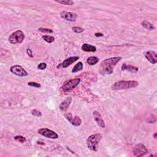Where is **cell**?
<instances>
[{
    "label": "cell",
    "instance_id": "6da1fadb",
    "mask_svg": "<svg viewBox=\"0 0 157 157\" xmlns=\"http://www.w3.org/2000/svg\"><path fill=\"white\" fill-rule=\"evenodd\" d=\"M121 60L120 57L107 58L102 61L100 64L99 72L101 74H111L114 72V68Z\"/></svg>",
    "mask_w": 157,
    "mask_h": 157
},
{
    "label": "cell",
    "instance_id": "7a4b0ae2",
    "mask_svg": "<svg viewBox=\"0 0 157 157\" xmlns=\"http://www.w3.org/2000/svg\"><path fill=\"white\" fill-rule=\"evenodd\" d=\"M139 83L135 80H120L116 82L112 86V89L114 90H126L137 87Z\"/></svg>",
    "mask_w": 157,
    "mask_h": 157
},
{
    "label": "cell",
    "instance_id": "3957f363",
    "mask_svg": "<svg viewBox=\"0 0 157 157\" xmlns=\"http://www.w3.org/2000/svg\"><path fill=\"white\" fill-rule=\"evenodd\" d=\"M101 138H102V136L99 133L90 136L87 139V145L88 148L92 151H97L98 145L101 139Z\"/></svg>",
    "mask_w": 157,
    "mask_h": 157
},
{
    "label": "cell",
    "instance_id": "277c9868",
    "mask_svg": "<svg viewBox=\"0 0 157 157\" xmlns=\"http://www.w3.org/2000/svg\"><path fill=\"white\" fill-rule=\"evenodd\" d=\"M81 79L80 78H75L69 80L65 82L62 86V90L64 92H71L74 88H76L80 83Z\"/></svg>",
    "mask_w": 157,
    "mask_h": 157
},
{
    "label": "cell",
    "instance_id": "5b68a950",
    "mask_svg": "<svg viewBox=\"0 0 157 157\" xmlns=\"http://www.w3.org/2000/svg\"><path fill=\"white\" fill-rule=\"evenodd\" d=\"M25 39V34L21 30L12 33L9 37V41L12 44L22 43Z\"/></svg>",
    "mask_w": 157,
    "mask_h": 157
},
{
    "label": "cell",
    "instance_id": "8992f818",
    "mask_svg": "<svg viewBox=\"0 0 157 157\" xmlns=\"http://www.w3.org/2000/svg\"><path fill=\"white\" fill-rule=\"evenodd\" d=\"M38 132L39 134L42 135L44 137L47 138H50V139H57L58 138V135L57 133H55V131L49 130L48 128H40L38 130Z\"/></svg>",
    "mask_w": 157,
    "mask_h": 157
},
{
    "label": "cell",
    "instance_id": "52a82bcc",
    "mask_svg": "<svg viewBox=\"0 0 157 157\" xmlns=\"http://www.w3.org/2000/svg\"><path fill=\"white\" fill-rule=\"evenodd\" d=\"M133 152L135 156H143L148 153V150L144 144H139L134 147Z\"/></svg>",
    "mask_w": 157,
    "mask_h": 157
},
{
    "label": "cell",
    "instance_id": "ba28073f",
    "mask_svg": "<svg viewBox=\"0 0 157 157\" xmlns=\"http://www.w3.org/2000/svg\"><path fill=\"white\" fill-rule=\"evenodd\" d=\"M10 70H11V72L12 73L19 77H26L28 75L26 70L20 65H14L11 67Z\"/></svg>",
    "mask_w": 157,
    "mask_h": 157
},
{
    "label": "cell",
    "instance_id": "9c48e42d",
    "mask_svg": "<svg viewBox=\"0 0 157 157\" xmlns=\"http://www.w3.org/2000/svg\"><path fill=\"white\" fill-rule=\"evenodd\" d=\"M64 117L67 119L73 125L75 126H79L82 123V120L78 116H73L70 112L65 113L64 114Z\"/></svg>",
    "mask_w": 157,
    "mask_h": 157
},
{
    "label": "cell",
    "instance_id": "30bf717a",
    "mask_svg": "<svg viewBox=\"0 0 157 157\" xmlns=\"http://www.w3.org/2000/svg\"><path fill=\"white\" fill-rule=\"evenodd\" d=\"M60 16L67 21L69 22H75L78 17L76 14L67 11H62L60 13Z\"/></svg>",
    "mask_w": 157,
    "mask_h": 157
},
{
    "label": "cell",
    "instance_id": "8fae6325",
    "mask_svg": "<svg viewBox=\"0 0 157 157\" xmlns=\"http://www.w3.org/2000/svg\"><path fill=\"white\" fill-rule=\"evenodd\" d=\"M144 56L151 64H155L156 63L157 54L154 50H149V51L145 52Z\"/></svg>",
    "mask_w": 157,
    "mask_h": 157
},
{
    "label": "cell",
    "instance_id": "7c38bea8",
    "mask_svg": "<svg viewBox=\"0 0 157 157\" xmlns=\"http://www.w3.org/2000/svg\"><path fill=\"white\" fill-rule=\"evenodd\" d=\"M93 116L95 121H96V123H97V125L99 126V127L104 128H105V123L102 117V116L100 114V113L98 112V111L95 110L93 112Z\"/></svg>",
    "mask_w": 157,
    "mask_h": 157
},
{
    "label": "cell",
    "instance_id": "4fadbf2b",
    "mask_svg": "<svg viewBox=\"0 0 157 157\" xmlns=\"http://www.w3.org/2000/svg\"><path fill=\"white\" fill-rule=\"evenodd\" d=\"M79 59V57H69L68 58H67L66 60H64L63 63H62V67L63 68H68L69 66H70L71 64H72L73 63H74L75 62H76V61Z\"/></svg>",
    "mask_w": 157,
    "mask_h": 157
},
{
    "label": "cell",
    "instance_id": "5bb4252c",
    "mask_svg": "<svg viewBox=\"0 0 157 157\" xmlns=\"http://www.w3.org/2000/svg\"><path fill=\"white\" fill-rule=\"evenodd\" d=\"M71 101H72L71 97H68L67 99H65L63 102L60 104L59 106L60 110L63 111V112L67 111L69 108V106H70L71 103Z\"/></svg>",
    "mask_w": 157,
    "mask_h": 157
},
{
    "label": "cell",
    "instance_id": "9a60e30c",
    "mask_svg": "<svg viewBox=\"0 0 157 157\" xmlns=\"http://www.w3.org/2000/svg\"><path fill=\"white\" fill-rule=\"evenodd\" d=\"M121 69L123 71H130V73L134 74L137 73L138 71V68L135 67L132 65L127 64L126 63H123L122 66H121Z\"/></svg>",
    "mask_w": 157,
    "mask_h": 157
},
{
    "label": "cell",
    "instance_id": "2e32d148",
    "mask_svg": "<svg viewBox=\"0 0 157 157\" xmlns=\"http://www.w3.org/2000/svg\"><path fill=\"white\" fill-rule=\"evenodd\" d=\"M82 50L87 52H95L97 51V48L90 44H84L82 45Z\"/></svg>",
    "mask_w": 157,
    "mask_h": 157
},
{
    "label": "cell",
    "instance_id": "e0dca14e",
    "mask_svg": "<svg viewBox=\"0 0 157 157\" xmlns=\"http://www.w3.org/2000/svg\"><path fill=\"white\" fill-rule=\"evenodd\" d=\"M141 25L144 28L149 30H153L155 28L152 24L150 23L149 22L147 21V20H144V21L141 23Z\"/></svg>",
    "mask_w": 157,
    "mask_h": 157
},
{
    "label": "cell",
    "instance_id": "ac0fdd59",
    "mask_svg": "<svg viewBox=\"0 0 157 157\" xmlns=\"http://www.w3.org/2000/svg\"><path fill=\"white\" fill-rule=\"evenodd\" d=\"M83 67H84V65H83L82 62H79L77 64L75 65V67L72 69L71 71L72 73H76L77 72L80 71H82L83 69Z\"/></svg>",
    "mask_w": 157,
    "mask_h": 157
},
{
    "label": "cell",
    "instance_id": "d6986e66",
    "mask_svg": "<svg viewBox=\"0 0 157 157\" xmlns=\"http://www.w3.org/2000/svg\"><path fill=\"white\" fill-rule=\"evenodd\" d=\"M98 62H99V58L97 57H93V56L90 57L87 59V63L91 66H93L96 64H97Z\"/></svg>",
    "mask_w": 157,
    "mask_h": 157
},
{
    "label": "cell",
    "instance_id": "ffe728a7",
    "mask_svg": "<svg viewBox=\"0 0 157 157\" xmlns=\"http://www.w3.org/2000/svg\"><path fill=\"white\" fill-rule=\"evenodd\" d=\"M43 39L45 40V41H46L48 43H52L53 42H54L55 40V38L51 36H49V35H43L42 36Z\"/></svg>",
    "mask_w": 157,
    "mask_h": 157
},
{
    "label": "cell",
    "instance_id": "44dd1931",
    "mask_svg": "<svg viewBox=\"0 0 157 157\" xmlns=\"http://www.w3.org/2000/svg\"><path fill=\"white\" fill-rule=\"evenodd\" d=\"M56 2L64 5H69V6H72L74 4V1L71 0H62V1H56Z\"/></svg>",
    "mask_w": 157,
    "mask_h": 157
},
{
    "label": "cell",
    "instance_id": "7402d4cb",
    "mask_svg": "<svg viewBox=\"0 0 157 157\" xmlns=\"http://www.w3.org/2000/svg\"><path fill=\"white\" fill-rule=\"evenodd\" d=\"M14 139L20 143H24L26 141V139L22 136H16L14 137Z\"/></svg>",
    "mask_w": 157,
    "mask_h": 157
},
{
    "label": "cell",
    "instance_id": "603a6c76",
    "mask_svg": "<svg viewBox=\"0 0 157 157\" xmlns=\"http://www.w3.org/2000/svg\"><path fill=\"white\" fill-rule=\"evenodd\" d=\"M73 31L76 33H82L84 31V29L81 28V27H74L72 28Z\"/></svg>",
    "mask_w": 157,
    "mask_h": 157
},
{
    "label": "cell",
    "instance_id": "cb8c5ba5",
    "mask_svg": "<svg viewBox=\"0 0 157 157\" xmlns=\"http://www.w3.org/2000/svg\"><path fill=\"white\" fill-rule=\"evenodd\" d=\"M28 85L30 87H36V88H40L41 87L40 84H38L37 82H30L28 83Z\"/></svg>",
    "mask_w": 157,
    "mask_h": 157
},
{
    "label": "cell",
    "instance_id": "d4e9b609",
    "mask_svg": "<svg viewBox=\"0 0 157 157\" xmlns=\"http://www.w3.org/2000/svg\"><path fill=\"white\" fill-rule=\"evenodd\" d=\"M38 30L40 32L43 33H52L53 32V30L51 29H48V28H40L38 29Z\"/></svg>",
    "mask_w": 157,
    "mask_h": 157
},
{
    "label": "cell",
    "instance_id": "484cf974",
    "mask_svg": "<svg viewBox=\"0 0 157 157\" xmlns=\"http://www.w3.org/2000/svg\"><path fill=\"white\" fill-rule=\"evenodd\" d=\"M32 114L34 116H37V117H41L42 116V113L40 112L39 110L37 109H33L32 112Z\"/></svg>",
    "mask_w": 157,
    "mask_h": 157
},
{
    "label": "cell",
    "instance_id": "4316f807",
    "mask_svg": "<svg viewBox=\"0 0 157 157\" xmlns=\"http://www.w3.org/2000/svg\"><path fill=\"white\" fill-rule=\"evenodd\" d=\"M46 68H47V64L45 63H41L38 66V68L40 70H44L45 69H46Z\"/></svg>",
    "mask_w": 157,
    "mask_h": 157
},
{
    "label": "cell",
    "instance_id": "83f0119b",
    "mask_svg": "<svg viewBox=\"0 0 157 157\" xmlns=\"http://www.w3.org/2000/svg\"><path fill=\"white\" fill-rule=\"evenodd\" d=\"M27 52L28 53V55H29V56L30 57H33V53H32V50L29 49H27Z\"/></svg>",
    "mask_w": 157,
    "mask_h": 157
},
{
    "label": "cell",
    "instance_id": "f1b7e54d",
    "mask_svg": "<svg viewBox=\"0 0 157 157\" xmlns=\"http://www.w3.org/2000/svg\"><path fill=\"white\" fill-rule=\"evenodd\" d=\"M103 33H95V36L96 37H102L103 36Z\"/></svg>",
    "mask_w": 157,
    "mask_h": 157
},
{
    "label": "cell",
    "instance_id": "f546056e",
    "mask_svg": "<svg viewBox=\"0 0 157 157\" xmlns=\"http://www.w3.org/2000/svg\"><path fill=\"white\" fill-rule=\"evenodd\" d=\"M156 135H157V133H155L154 134V137L155 139H156Z\"/></svg>",
    "mask_w": 157,
    "mask_h": 157
}]
</instances>
